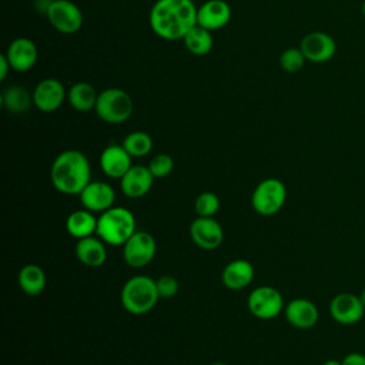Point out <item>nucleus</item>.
<instances>
[{
  "label": "nucleus",
  "mask_w": 365,
  "mask_h": 365,
  "mask_svg": "<svg viewBox=\"0 0 365 365\" xmlns=\"http://www.w3.org/2000/svg\"><path fill=\"white\" fill-rule=\"evenodd\" d=\"M194 0H157L148 14L150 27L163 40H182L197 24Z\"/></svg>",
  "instance_id": "1"
},
{
  "label": "nucleus",
  "mask_w": 365,
  "mask_h": 365,
  "mask_svg": "<svg viewBox=\"0 0 365 365\" xmlns=\"http://www.w3.org/2000/svg\"><path fill=\"white\" fill-rule=\"evenodd\" d=\"M53 187L66 195H80L91 181L88 158L78 150H64L53 161L50 168Z\"/></svg>",
  "instance_id": "2"
},
{
  "label": "nucleus",
  "mask_w": 365,
  "mask_h": 365,
  "mask_svg": "<svg viewBox=\"0 0 365 365\" xmlns=\"http://www.w3.org/2000/svg\"><path fill=\"white\" fill-rule=\"evenodd\" d=\"M160 295L157 291L155 279L148 275H134L128 278L120 292L123 308L133 315H143L150 312Z\"/></svg>",
  "instance_id": "3"
},
{
  "label": "nucleus",
  "mask_w": 365,
  "mask_h": 365,
  "mask_svg": "<svg viewBox=\"0 0 365 365\" xmlns=\"http://www.w3.org/2000/svg\"><path fill=\"white\" fill-rule=\"evenodd\" d=\"M137 231L135 217L125 207H111L97 220V237L110 245H124Z\"/></svg>",
  "instance_id": "4"
},
{
  "label": "nucleus",
  "mask_w": 365,
  "mask_h": 365,
  "mask_svg": "<svg viewBox=\"0 0 365 365\" xmlns=\"http://www.w3.org/2000/svg\"><path fill=\"white\" fill-rule=\"evenodd\" d=\"M133 108V100L125 90L108 87L98 93L94 111L104 123L121 124L131 117Z\"/></svg>",
  "instance_id": "5"
},
{
  "label": "nucleus",
  "mask_w": 365,
  "mask_h": 365,
  "mask_svg": "<svg viewBox=\"0 0 365 365\" xmlns=\"http://www.w3.org/2000/svg\"><path fill=\"white\" fill-rule=\"evenodd\" d=\"M287 187L274 177L265 178L254 188L251 195V205L254 211L262 217L275 215L285 204Z\"/></svg>",
  "instance_id": "6"
},
{
  "label": "nucleus",
  "mask_w": 365,
  "mask_h": 365,
  "mask_svg": "<svg viewBox=\"0 0 365 365\" xmlns=\"http://www.w3.org/2000/svg\"><path fill=\"white\" fill-rule=\"evenodd\" d=\"M247 307L255 318L264 321L277 318L285 308L281 292L271 285L254 288L247 298Z\"/></svg>",
  "instance_id": "7"
},
{
  "label": "nucleus",
  "mask_w": 365,
  "mask_h": 365,
  "mask_svg": "<svg viewBox=\"0 0 365 365\" xmlns=\"http://www.w3.org/2000/svg\"><path fill=\"white\" fill-rule=\"evenodd\" d=\"M46 16L50 24L63 34H74L83 26V13L71 0H51Z\"/></svg>",
  "instance_id": "8"
},
{
  "label": "nucleus",
  "mask_w": 365,
  "mask_h": 365,
  "mask_svg": "<svg viewBox=\"0 0 365 365\" xmlns=\"http://www.w3.org/2000/svg\"><path fill=\"white\" fill-rule=\"evenodd\" d=\"M157 252L154 237L147 231L137 230L123 245V258L131 268L148 265Z\"/></svg>",
  "instance_id": "9"
},
{
  "label": "nucleus",
  "mask_w": 365,
  "mask_h": 365,
  "mask_svg": "<svg viewBox=\"0 0 365 365\" xmlns=\"http://www.w3.org/2000/svg\"><path fill=\"white\" fill-rule=\"evenodd\" d=\"M190 238L201 250L212 251L224 240V230L214 217H197L190 224Z\"/></svg>",
  "instance_id": "10"
},
{
  "label": "nucleus",
  "mask_w": 365,
  "mask_h": 365,
  "mask_svg": "<svg viewBox=\"0 0 365 365\" xmlns=\"http://www.w3.org/2000/svg\"><path fill=\"white\" fill-rule=\"evenodd\" d=\"M365 307L359 298L352 292L336 294L329 302L331 318L341 325H354L364 318Z\"/></svg>",
  "instance_id": "11"
},
{
  "label": "nucleus",
  "mask_w": 365,
  "mask_h": 365,
  "mask_svg": "<svg viewBox=\"0 0 365 365\" xmlns=\"http://www.w3.org/2000/svg\"><path fill=\"white\" fill-rule=\"evenodd\" d=\"M299 48L307 61L325 63L335 56L336 43L334 37L325 31H311L302 37Z\"/></svg>",
  "instance_id": "12"
},
{
  "label": "nucleus",
  "mask_w": 365,
  "mask_h": 365,
  "mask_svg": "<svg viewBox=\"0 0 365 365\" xmlns=\"http://www.w3.org/2000/svg\"><path fill=\"white\" fill-rule=\"evenodd\" d=\"M33 104L43 113H53L61 107L67 97L64 84L58 78H44L34 87Z\"/></svg>",
  "instance_id": "13"
},
{
  "label": "nucleus",
  "mask_w": 365,
  "mask_h": 365,
  "mask_svg": "<svg viewBox=\"0 0 365 365\" xmlns=\"http://www.w3.org/2000/svg\"><path fill=\"white\" fill-rule=\"evenodd\" d=\"M78 197L83 208L101 214L114 207L115 191L106 181H90Z\"/></svg>",
  "instance_id": "14"
},
{
  "label": "nucleus",
  "mask_w": 365,
  "mask_h": 365,
  "mask_svg": "<svg viewBox=\"0 0 365 365\" xmlns=\"http://www.w3.org/2000/svg\"><path fill=\"white\" fill-rule=\"evenodd\" d=\"M11 70L17 73H26L34 67L38 58V50L33 40L27 37L14 38L4 53Z\"/></svg>",
  "instance_id": "15"
},
{
  "label": "nucleus",
  "mask_w": 365,
  "mask_h": 365,
  "mask_svg": "<svg viewBox=\"0 0 365 365\" xmlns=\"http://www.w3.org/2000/svg\"><path fill=\"white\" fill-rule=\"evenodd\" d=\"M131 160L123 144H110L100 154V168L107 177L120 180L133 167Z\"/></svg>",
  "instance_id": "16"
},
{
  "label": "nucleus",
  "mask_w": 365,
  "mask_h": 365,
  "mask_svg": "<svg viewBox=\"0 0 365 365\" xmlns=\"http://www.w3.org/2000/svg\"><path fill=\"white\" fill-rule=\"evenodd\" d=\"M231 20V7L225 0H207L197 10V24L212 31L225 27Z\"/></svg>",
  "instance_id": "17"
},
{
  "label": "nucleus",
  "mask_w": 365,
  "mask_h": 365,
  "mask_svg": "<svg viewBox=\"0 0 365 365\" xmlns=\"http://www.w3.org/2000/svg\"><path fill=\"white\" fill-rule=\"evenodd\" d=\"M154 175L145 165H133L121 178L120 188L121 192L128 198H141L153 187Z\"/></svg>",
  "instance_id": "18"
},
{
  "label": "nucleus",
  "mask_w": 365,
  "mask_h": 365,
  "mask_svg": "<svg viewBox=\"0 0 365 365\" xmlns=\"http://www.w3.org/2000/svg\"><path fill=\"white\" fill-rule=\"evenodd\" d=\"M287 321L298 329H309L317 325L319 319V312L317 305L307 298H294L285 308Z\"/></svg>",
  "instance_id": "19"
},
{
  "label": "nucleus",
  "mask_w": 365,
  "mask_h": 365,
  "mask_svg": "<svg viewBox=\"0 0 365 365\" xmlns=\"http://www.w3.org/2000/svg\"><path fill=\"white\" fill-rule=\"evenodd\" d=\"M252 279H254V267L250 261L242 258L230 261L221 272V281L224 287L232 291L247 288L252 282Z\"/></svg>",
  "instance_id": "20"
},
{
  "label": "nucleus",
  "mask_w": 365,
  "mask_h": 365,
  "mask_svg": "<svg viewBox=\"0 0 365 365\" xmlns=\"http://www.w3.org/2000/svg\"><path fill=\"white\" fill-rule=\"evenodd\" d=\"M74 254L77 259L90 268L101 267L107 259V250L106 242L100 237H86L77 240Z\"/></svg>",
  "instance_id": "21"
},
{
  "label": "nucleus",
  "mask_w": 365,
  "mask_h": 365,
  "mask_svg": "<svg viewBox=\"0 0 365 365\" xmlns=\"http://www.w3.org/2000/svg\"><path fill=\"white\" fill-rule=\"evenodd\" d=\"M97 220L98 217L86 208L74 210L66 220V230L76 240H81L97 232Z\"/></svg>",
  "instance_id": "22"
},
{
  "label": "nucleus",
  "mask_w": 365,
  "mask_h": 365,
  "mask_svg": "<svg viewBox=\"0 0 365 365\" xmlns=\"http://www.w3.org/2000/svg\"><path fill=\"white\" fill-rule=\"evenodd\" d=\"M17 282L24 294L36 297L44 291L47 278L41 267H38L37 264H27L19 271Z\"/></svg>",
  "instance_id": "23"
},
{
  "label": "nucleus",
  "mask_w": 365,
  "mask_h": 365,
  "mask_svg": "<svg viewBox=\"0 0 365 365\" xmlns=\"http://www.w3.org/2000/svg\"><path fill=\"white\" fill-rule=\"evenodd\" d=\"M97 97H98V93L87 81H77L67 91L68 104L74 110L81 111V113L94 110L96 103H97Z\"/></svg>",
  "instance_id": "24"
},
{
  "label": "nucleus",
  "mask_w": 365,
  "mask_h": 365,
  "mask_svg": "<svg viewBox=\"0 0 365 365\" xmlns=\"http://www.w3.org/2000/svg\"><path fill=\"white\" fill-rule=\"evenodd\" d=\"M1 104L7 111L20 114L27 111L33 104V94H30L24 87L13 84L3 90Z\"/></svg>",
  "instance_id": "25"
},
{
  "label": "nucleus",
  "mask_w": 365,
  "mask_h": 365,
  "mask_svg": "<svg viewBox=\"0 0 365 365\" xmlns=\"http://www.w3.org/2000/svg\"><path fill=\"white\" fill-rule=\"evenodd\" d=\"M187 50L195 56H205L211 51L214 40L211 31L195 24L182 38Z\"/></svg>",
  "instance_id": "26"
},
{
  "label": "nucleus",
  "mask_w": 365,
  "mask_h": 365,
  "mask_svg": "<svg viewBox=\"0 0 365 365\" xmlns=\"http://www.w3.org/2000/svg\"><path fill=\"white\" fill-rule=\"evenodd\" d=\"M121 144L133 158L145 157L153 150V138L145 131H133L127 134Z\"/></svg>",
  "instance_id": "27"
},
{
  "label": "nucleus",
  "mask_w": 365,
  "mask_h": 365,
  "mask_svg": "<svg viewBox=\"0 0 365 365\" xmlns=\"http://www.w3.org/2000/svg\"><path fill=\"white\" fill-rule=\"evenodd\" d=\"M197 217H214L220 210V198L215 192H201L194 201Z\"/></svg>",
  "instance_id": "28"
},
{
  "label": "nucleus",
  "mask_w": 365,
  "mask_h": 365,
  "mask_svg": "<svg viewBox=\"0 0 365 365\" xmlns=\"http://www.w3.org/2000/svg\"><path fill=\"white\" fill-rule=\"evenodd\" d=\"M307 58L302 53V50L298 47H289L287 50L282 51V54L279 56V66L284 71L287 73H297L299 71L304 64H305Z\"/></svg>",
  "instance_id": "29"
},
{
  "label": "nucleus",
  "mask_w": 365,
  "mask_h": 365,
  "mask_svg": "<svg viewBox=\"0 0 365 365\" xmlns=\"http://www.w3.org/2000/svg\"><path fill=\"white\" fill-rule=\"evenodd\" d=\"M147 167L150 168L154 178H165L174 168V160L171 158V155L161 153L154 155Z\"/></svg>",
  "instance_id": "30"
},
{
  "label": "nucleus",
  "mask_w": 365,
  "mask_h": 365,
  "mask_svg": "<svg viewBox=\"0 0 365 365\" xmlns=\"http://www.w3.org/2000/svg\"><path fill=\"white\" fill-rule=\"evenodd\" d=\"M157 291L160 298H173L180 289L178 279L173 275H161L155 279Z\"/></svg>",
  "instance_id": "31"
},
{
  "label": "nucleus",
  "mask_w": 365,
  "mask_h": 365,
  "mask_svg": "<svg viewBox=\"0 0 365 365\" xmlns=\"http://www.w3.org/2000/svg\"><path fill=\"white\" fill-rule=\"evenodd\" d=\"M341 362L342 365H365V355L361 352H349Z\"/></svg>",
  "instance_id": "32"
},
{
  "label": "nucleus",
  "mask_w": 365,
  "mask_h": 365,
  "mask_svg": "<svg viewBox=\"0 0 365 365\" xmlns=\"http://www.w3.org/2000/svg\"><path fill=\"white\" fill-rule=\"evenodd\" d=\"M10 70H11V66H10V63H9L7 57H6V54H1V56H0V80H1V81L6 80V77H7V74H9Z\"/></svg>",
  "instance_id": "33"
},
{
  "label": "nucleus",
  "mask_w": 365,
  "mask_h": 365,
  "mask_svg": "<svg viewBox=\"0 0 365 365\" xmlns=\"http://www.w3.org/2000/svg\"><path fill=\"white\" fill-rule=\"evenodd\" d=\"M322 365H342L341 361H336V359H328L325 361Z\"/></svg>",
  "instance_id": "34"
},
{
  "label": "nucleus",
  "mask_w": 365,
  "mask_h": 365,
  "mask_svg": "<svg viewBox=\"0 0 365 365\" xmlns=\"http://www.w3.org/2000/svg\"><path fill=\"white\" fill-rule=\"evenodd\" d=\"M359 298H361V301H362V304H364V307H365V288L361 291V294H359Z\"/></svg>",
  "instance_id": "35"
},
{
  "label": "nucleus",
  "mask_w": 365,
  "mask_h": 365,
  "mask_svg": "<svg viewBox=\"0 0 365 365\" xmlns=\"http://www.w3.org/2000/svg\"><path fill=\"white\" fill-rule=\"evenodd\" d=\"M211 365H227V364H224V362H214V364H211Z\"/></svg>",
  "instance_id": "36"
},
{
  "label": "nucleus",
  "mask_w": 365,
  "mask_h": 365,
  "mask_svg": "<svg viewBox=\"0 0 365 365\" xmlns=\"http://www.w3.org/2000/svg\"><path fill=\"white\" fill-rule=\"evenodd\" d=\"M362 13H364V17H365V0H364V4H362Z\"/></svg>",
  "instance_id": "37"
}]
</instances>
